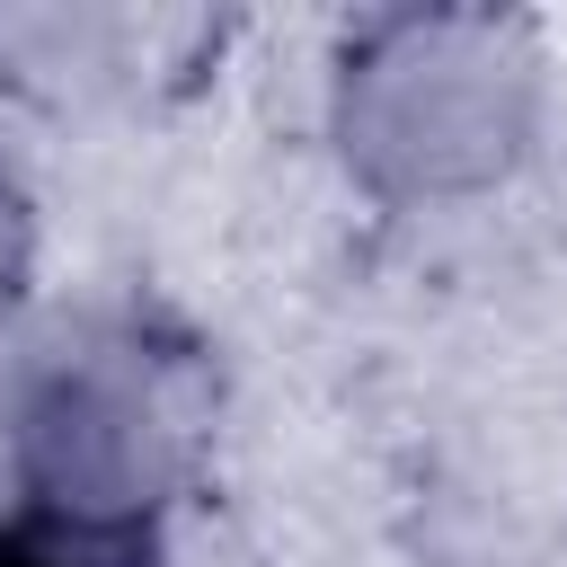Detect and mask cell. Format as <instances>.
<instances>
[{"label": "cell", "mask_w": 567, "mask_h": 567, "mask_svg": "<svg viewBox=\"0 0 567 567\" xmlns=\"http://www.w3.org/2000/svg\"><path fill=\"white\" fill-rule=\"evenodd\" d=\"M0 567H35V558H18V549H0Z\"/></svg>", "instance_id": "cell-1"}]
</instances>
